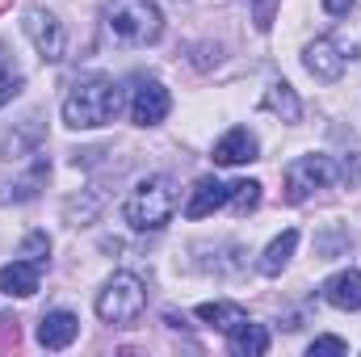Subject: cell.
Segmentation results:
<instances>
[{
  "label": "cell",
  "mask_w": 361,
  "mask_h": 357,
  "mask_svg": "<svg viewBox=\"0 0 361 357\" xmlns=\"http://www.w3.org/2000/svg\"><path fill=\"white\" fill-rule=\"evenodd\" d=\"M324 298L336 311H361V269H341L324 282Z\"/></svg>",
  "instance_id": "12"
},
{
  "label": "cell",
  "mask_w": 361,
  "mask_h": 357,
  "mask_svg": "<svg viewBox=\"0 0 361 357\" xmlns=\"http://www.w3.org/2000/svg\"><path fill=\"white\" fill-rule=\"evenodd\" d=\"M21 257L34 261V265H47V261H51V240H47V231H30V236L21 240Z\"/></svg>",
  "instance_id": "20"
},
{
  "label": "cell",
  "mask_w": 361,
  "mask_h": 357,
  "mask_svg": "<svg viewBox=\"0 0 361 357\" xmlns=\"http://www.w3.org/2000/svg\"><path fill=\"white\" fill-rule=\"evenodd\" d=\"M177 214V185L173 177H147L139 181L122 206V219L135 227V231H160L169 227Z\"/></svg>",
  "instance_id": "3"
},
{
  "label": "cell",
  "mask_w": 361,
  "mask_h": 357,
  "mask_svg": "<svg viewBox=\"0 0 361 357\" xmlns=\"http://www.w3.org/2000/svg\"><path fill=\"white\" fill-rule=\"evenodd\" d=\"M227 206L235 214H252L261 206V181H235L231 193H227Z\"/></svg>",
  "instance_id": "19"
},
{
  "label": "cell",
  "mask_w": 361,
  "mask_h": 357,
  "mask_svg": "<svg viewBox=\"0 0 361 357\" xmlns=\"http://www.w3.org/2000/svg\"><path fill=\"white\" fill-rule=\"evenodd\" d=\"M118 109H122V89L109 76H85L72 85L63 101V122L72 131H97V126H109Z\"/></svg>",
  "instance_id": "1"
},
{
  "label": "cell",
  "mask_w": 361,
  "mask_h": 357,
  "mask_svg": "<svg viewBox=\"0 0 361 357\" xmlns=\"http://www.w3.org/2000/svg\"><path fill=\"white\" fill-rule=\"evenodd\" d=\"M227 193H231V185H223L219 177H202L193 185L189 202H185V219H206V214H214L219 206H227Z\"/></svg>",
  "instance_id": "11"
},
{
  "label": "cell",
  "mask_w": 361,
  "mask_h": 357,
  "mask_svg": "<svg viewBox=\"0 0 361 357\" xmlns=\"http://www.w3.org/2000/svg\"><path fill=\"white\" fill-rule=\"evenodd\" d=\"M80 337V320L72 311H47L38 324V345L42 349H68Z\"/></svg>",
  "instance_id": "10"
},
{
  "label": "cell",
  "mask_w": 361,
  "mask_h": 357,
  "mask_svg": "<svg viewBox=\"0 0 361 357\" xmlns=\"http://www.w3.org/2000/svg\"><path fill=\"white\" fill-rule=\"evenodd\" d=\"M105 34L118 47H152L164 34V13L156 0H109L105 4Z\"/></svg>",
  "instance_id": "2"
},
{
  "label": "cell",
  "mask_w": 361,
  "mask_h": 357,
  "mask_svg": "<svg viewBox=\"0 0 361 357\" xmlns=\"http://www.w3.org/2000/svg\"><path fill=\"white\" fill-rule=\"evenodd\" d=\"M173 109V97L160 80H139L130 92V122L135 126H160Z\"/></svg>",
  "instance_id": "7"
},
{
  "label": "cell",
  "mask_w": 361,
  "mask_h": 357,
  "mask_svg": "<svg viewBox=\"0 0 361 357\" xmlns=\"http://www.w3.org/2000/svg\"><path fill=\"white\" fill-rule=\"evenodd\" d=\"M265 109L281 114V122H298L302 118V101H298V92L290 89L286 80H273L269 89H265Z\"/></svg>",
  "instance_id": "18"
},
{
  "label": "cell",
  "mask_w": 361,
  "mask_h": 357,
  "mask_svg": "<svg viewBox=\"0 0 361 357\" xmlns=\"http://www.w3.org/2000/svg\"><path fill=\"white\" fill-rule=\"evenodd\" d=\"M345 21H336V30H332V47L341 51V59H361V8L353 4L349 13H341Z\"/></svg>",
  "instance_id": "14"
},
{
  "label": "cell",
  "mask_w": 361,
  "mask_h": 357,
  "mask_svg": "<svg viewBox=\"0 0 361 357\" xmlns=\"http://www.w3.org/2000/svg\"><path fill=\"white\" fill-rule=\"evenodd\" d=\"M147 307V286L135 273H114L97 294V315L105 324H135Z\"/></svg>",
  "instance_id": "4"
},
{
  "label": "cell",
  "mask_w": 361,
  "mask_h": 357,
  "mask_svg": "<svg viewBox=\"0 0 361 357\" xmlns=\"http://www.w3.org/2000/svg\"><path fill=\"white\" fill-rule=\"evenodd\" d=\"M307 353H311V357H345V353H349V345H345L341 337H315Z\"/></svg>",
  "instance_id": "22"
},
{
  "label": "cell",
  "mask_w": 361,
  "mask_h": 357,
  "mask_svg": "<svg viewBox=\"0 0 361 357\" xmlns=\"http://www.w3.org/2000/svg\"><path fill=\"white\" fill-rule=\"evenodd\" d=\"M336 177H341V169H336L332 156H298V160L286 169V202H290V206H302L315 189L336 185Z\"/></svg>",
  "instance_id": "5"
},
{
  "label": "cell",
  "mask_w": 361,
  "mask_h": 357,
  "mask_svg": "<svg viewBox=\"0 0 361 357\" xmlns=\"http://www.w3.org/2000/svg\"><path fill=\"white\" fill-rule=\"evenodd\" d=\"M17 89H21V72H17V63L4 55V47H0V105L13 101V92Z\"/></svg>",
  "instance_id": "21"
},
{
  "label": "cell",
  "mask_w": 361,
  "mask_h": 357,
  "mask_svg": "<svg viewBox=\"0 0 361 357\" xmlns=\"http://www.w3.org/2000/svg\"><path fill=\"white\" fill-rule=\"evenodd\" d=\"M302 68H307L315 80H341L345 59H341V51H336L328 38H315V42L302 47Z\"/></svg>",
  "instance_id": "9"
},
{
  "label": "cell",
  "mask_w": 361,
  "mask_h": 357,
  "mask_svg": "<svg viewBox=\"0 0 361 357\" xmlns=\"http://www.w3.org/2000/svg\"><path fill=\"white\" fill-rule=\"evenodd\" d=\"M294 248H298V231H281V236H273L269 248H265L261 261H257V269H261L265 277H281V269L290 265Z\"/></svg>",
  "instance_id": "15"
},
{
  "label": "cell",
  "mask_w": 361,
  "mask_h": 357,
  "mask_svg": "<svg viewBox=\"0 0 361 357\" xmlns=\"http://www.w3.org/2000/svg\"><path fill=\"white\" fill-rule=\"evenodd\" d=\"M193 315H197L202 324L219 328V332H235L240 324H248V311H244V307H235V303H202Z\"/></svg>",
  "instance_id": "16"
},
{
  "label": "cell",
  "mask_w": 361,
  "mask_h": 357,
  "mask_svg": "<svg viewBox=\"0 0 361 357\" xmlns=\"http://www.w3.org/2000/svg\"><path fill=\"white\" fill-rule=\"evenodd\" d=\"M257 152H261L257 135H252L248 126H235V131H227V135L214 143V164H223V169H240V164H252Z\"/></svg>",
  "instance_id": "8"
},
{
  "label": "cell",
  "mask_w": 361,
  "mask_h": 357,
  "mask_svg": "<svg viewBox=\"0 0 361 357\" xmlns=\"http://www.w3.org/2000/svg\"><path fill=\"white\" fill-rule=\"evenodd\" d=\"M38 273H42V265H34L25 257L8 261V265H0V290L13 298H30V294H38Z\"/></svg>",
  "instance_id": "13"
},
{
  "label": "cell",
  "mask_w": 361,
  "mask_h": 357,
  "mask_svg": "<svg viewBox=\"0 0 361 357\" xmlns=\"http://www.w3.org/2000/svg\"><path fill=\"white\" fill-rule=\"evenodd\" d=\"M357 0H324V13H332V17H341V13H349Z\"/></svg>",
  "instance_id": "25"
},
{
  "label": "cell",
  "mask_w": 361,
  "mask_h": 357,
  "mask_svg": "<svg viewBox=\"0 0 361 357\" xmlns=\"http://www.w3.org/2000/svg\"><path fill=\"white\" fill-rule=\"evenodd\" d=\"M8 341L17 345V320L13 315H0V345H8Z\"/></svg>",
  "instance_id": "24"
},
{
  "label": "cell",
  "mask_w": 361,
  "mask_h": 357,
  "mask_svg": "<svg viewBox=\"0 0 361 357\" xmlns=\"http://www.w3.org/2000/svg\"><path fill=\"white\" fill-rule=\"evenodd\" d=\"M21 30H25V38L34 42V51L47 59V63H59L63 59V51H68V38H63V25L55 21V13H47V8H25V17H21Z\"/></svg>",
  "instance_id": "6"
},
{
  "label": "cell",
  "mask_w": 361,
  "mask_h": 357,
  "mask_svg": "<svg viewBox=\"0 0 361 357\" xmlns=\"http://www.w3.org/2000/svg\"><path fill=\"white\" fill-rule=\"evenodd\" d=\"M231 337V353H240V357H265L269 353V332L261 328V324H240L235 332H227Z\"/></svg>",
  "instance_id": "17"
},
{
  "label": "cell",
  "mask_w": 361,
  "mask_h": 357,
  "mask_svg": "<svg viewBox=\"0 0 361 357\" xmlns=\"http://www.w3.org/2000/svg\"><path fill=\"white\" fill-rule=\"evenodd\" d=\"M4 4H8V0H0V8H4Z\"/></svg>",
  "instance_id": "26"
},
{
  "label": "cell",
  "mask_w": 361,
  "mask_h": 357,
  "mask_svg": "<svg viewBox=\"0 0 361 357\" xmlns=\"http://www.w3.org/2000/svg\"><path fill=\"white\" fill-rule=\"evenodd\" d=\"M341 177L349 181V185H361V152H357V156H349V160H345V169H341Z\"/></svg>",
  "instance_id": "23"
}]
</instances>
